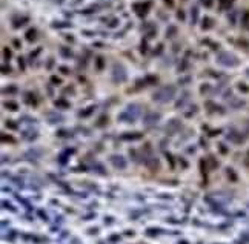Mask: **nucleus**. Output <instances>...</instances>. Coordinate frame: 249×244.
I'll return each instance as SVG.
<instances>
[{
    "instance_id": "nucleus-25",
    "label": "nucleus",
    "mask_w": 249,
    "mask_h": 244,
    "mask_svg": "<svg viewBox=\"0 0 249 244\" xmlns=\"http://www.w3.org/2000/svg\"><path fill=\"white\" fill-rule=\"evenodd\" d=\"M14 91H15V88H8V89H5V92H10V94H14Z\"/></svg>"
},
{
    "instance_id": "nucleus-24",
    "label": "nucleus",
    "mask_w": 249,
    "mask_h": 244,
    "mask_svg": "<svg viewBox=\"0 0 249 244\" xmlns=\"http://www.w3.org/2000/svg\"><path fill=\"white\" fill-rule=\"evenodd\" d=\"M218 148H220V150L223 152V153H226V152H228V150H226V148H225V144H221V143H220V144H218Z\"/></svg>"
},
{
    "instance_id": "nucleus-19",
    "label": "nucleus",
    "mask_w": 249,
    "mask_h": 244,
    "mask_svg": "<svg viewBox=\"0 0 249 244\" xmlns=\"http://www.w3.org/2000/svg\"><path fill=\"white\" fill-rule=\"evenodd\" d=\"M165 155H166V158H168V160H169V163H171V167H174V158H172V155H171L169 152H166Z\"/></svg>"
},
{
    "instance_id": "nucleus-28",
    "label": "nucleus",
    "mask_w": 249,
    "mask_h": 244,
    "mask_svg": "<svg viewBox=\"0 0 249 244\" xmlns=\"http://www.w3.org/2000/svg\"><path fill=\"white\" fill-rule=\"evenodd\" d=\"M39 213H40V216H42V218H45V220H46V215H45V213H43V212H42V210H40V212H39Z\"/></svg>"
},
{
    "instance_id": "nucleus-23",
    "label": "nucleus",
    "mask_w": 249,
    "mask_h": 244,
    "mask_svg": "<svg viewBox=\"0 0 249 244\" xmlns=\"http://www.w3.org/2000/svg\"><path fill=\"white\" fill-rule=\"evenodd\" d=\"M245 164H246V166H249V150L246 152V157H245Z\"/></svg>"
},
{
    "instance_id": "nucleus-6",
    "label": "nucleus",
    "mask_w": 249,
    "mask_h": 244,
    "mask_svg": "<svg viewBox=\"0 0 249 244\" xmlns=\"http://www.w3.org/2000/svg\"><path fill=\"white\" fill-rule=\"evenodd\" d=\"M228 140L232 141V143H235V144H242V143H243V135L238 134L235 129H232V131L228 134Z\"/></svg>"
},
{
    "instance_id": "nucleus-11",
    "label": "nucleus",
    "mask_w": 249,
    "mask_h": 244,
    "mask_svg": "<svg viewBox=\"0 0 249 244\" xmlns=\"http://www.w3.org/2000/svg\"><path fill=\"white\" fill-rule=\"evenodd\" d=\"M234 0H220V6L221 8H229L231 5H232Z\"/></svg>"
},
{
    "instance_id": "nucleus-8",
    "label": "nucleus",
    "mask_w": 249,
    "mask_h": 244,
    "mask_svg": "<svg viewBox=\"0 0 249 244\" xmlns=\"http://www.w3.org/2000/svg\"><path fill=\"white\" fill-rule=\"evenodd\" d=\"M143 135L140 132H135V134H122L120 135V140H140Z\"/></svg>"
},
{
    "instance_id": "nucleus-26",
    "label": "nucleus",
    "mask_w": 249,
    "mask_h": 244,
    "mask_svg": "<svg viewBox=\"0 0 249 244\" xmlns=\"http://www.w3.org/2000/svg\"><path fill=\"white\" fill-rule=\"evenodd\" d=\"M203 3H206V6L209 8V6L212 5V0H203Z\"/></svg>"
},
{
    "instance_id": "nucleus-27",
    "label": "nucleus",
    "mask_w": 249,
    "mask_h": 244,
    "mask_svg": "<svg viewBox=\"0 0 249 244\" xmlns=\"http://www.w3.org/2000/svg\"><path fill=\"white\" fill-rule=\"evenodd\" d=\"M52 83H60V78H57V77H52Z\"/></svg>"
},
{
    "instance_id": "nucleus-16",
    "label": "nucleus",
    "mask_w": 249,
    "mask_h": 244,
    "mask_svg": "<svg viewBox=\"0 0 249 244\" xmlns=\"http://www.w3.org/2000/svg\"><path fill=\"white\" fill-rule=\"evenodd\" d=\"M211 26H212V20L209 19V17H206L204 22H203V28H211Z\"/></svg>"
},
{
    "instance_id": "nucleus-18",
    "label": "nucleus",
    "mask_w": 249,
    "mask_h": 244,
    "mask_svg": "<svg viewBox=\"0 0 249 244\" xmlns=\"http://www.w3.org/2000/svg\"><path fill=\"white\" fill-rule=\"evenodd\" d=\"M105 123H108V117H106V115H102V118L97 121V126H102V124H105Z\"/></svg>"
},
{
    "instance_id": "nucleus-3",
    "label": "nucleus",
    "mask_w": 249,
    "mask_h": 244,
    "mask_svg": "<svg viewBox=\"0 0 249 244\" xmlns=\"http://www.w3.org/2000/svg\"><path fill=\"white\" fill-rule=\"evenodd\" d=\"M109 160H111L114 167H117V169H124L126 167V160H124L122 155H111Z\"/></svg>"
},
{
    "instance_id": "nucleus-13",
    "label": "nucleus",
    "mask_w": 249,
    "mask_h": 244,
    "mask_svg": "<svg viewBox=\"0 0 249 244\" xmlns=\"http://www.w3.org/2000/svg\"><path fill=\"white\" fill-rule=\"evenodd\" d=\"M26 39H28V40H34L35 39V29H29L28 32H26Z\"/></svg>"
},
{
    "instance_id": "nucleus-22",
    "label": "nucleus",
    "mask_w": 249,
    "mask_h": 244,
    "mask_svg": "<svg viewBox=\"0 0 249 244\" xmlns=\"http://www.w3.org/2000/svg\"><path fill=\"white\" fill-rule=\"evenodd\" d=\"M3 52H5V58H10V57H11L10 49H6V48H5V49H3Z\"/></svg>"
},
{
    "instance_id": "nucleus-2",
    "label": "nucleus",
    "mask_w": 249,
    "mask_h": 244,
    "mask_svg": "<svg viewBox=\"0 0 249 244\" xmlns=\"http://www.w3.org/2000/svg\"><path fill=\"white\" fill-rule=\"evenodd\" d=\"M218 63H221V65H225V66H235L238 60L232 56V54H228V52H221L220 56H218Z\"/></svg>"
},
{
    "instance_id": "nucleus-17",
    "label": "nucleus",
    "mask_w": 249,
    "mask_h": 244,
    "mask_svg": "<svg viewBox=\"0 0 249 244\" xmlns=\"http://www.w3.org/2000/svg\"><path fill=\"white\" fill-rule=\"evenodd\" d=\"M226 172H228V175L231 177V180H232V181H235V180H237V175H235V172H234V170H232V169H228Z\"/></svg>"
},
{
    "instance_id": "nucleus-29",
    "label": "nucleus",
    "mask_w": 249,
    "mask_h": 244,
    "mask_svg": "<svg viewBox=\"0 0 249 244\" xmlns=\"http://www.w3.org/2000/svg\"><path fill=\"white\" fill-rule=\"evenodd\" d=\"M62 72H63V74H68V69L63 66V68H62Z\"/></svg>"
},
{
    "instance_id": "nucleus-21",
    "label": "nucleus",
    "mask_w": 249,
    "mask_h": 244,
    "mask_svg": "<svg viewBox=\"0 0 249 244\" xmlns=\"http://www.w3.org/2000/svg\"><path fill=\"white\" fill-rule=\"evenodd\" d=\"M6 126H10V128H12V129H17V124L14 121H6Z\"/></svg>"
},
{
    "instance_id": "nucleus-12",
    "label": "nucleus",
    "mask_w": 249,
    "mask_h": 244,
    "mask_svg": "<svg viewBox=\"0 0 249 244\" xmlns=\"http://www.w3.org/2000/svg\"><path fill=\"white\" fill-rule=\"evenodd\" d=\"M56 106H57V107H69V103L65 102V100H57V102H56Z\"/></svg>"
},
{
    "instance_id": "nucleus-9",
    "label": "nucleus",
    "mask_w": 249,
    "mask_h": 244,
    "mask_svg": "<svg viewBox=\"0 0 249 244\" xmlns=\"http://www.w3.org/2000/svg\"><path fill=\"white\" fill-rule=\"evenodd\" d=\"M25 102H26V104H29V106H35V104H37V98H35V95L32 92H26L25 94Z\"/></svg>"
},
{
    "instance_id": "nucleus-1",
    "label": "nucleus",
    "mask_w": 249,
    "mask_h": 244,
    "mask_svg": "<svg viewBox=\"0 0 249 244\" xmlns=\"http://www.w3.org/2000/svg\"><path fill=\"white\" fill-rule=\"evenodd\" d=\"M174 95H175V88L174 86H165L154 94V100H157L160 103H166V102H169Z\"/></svg>"
},
{
    "instance_id": "nucleus-4",
    "label": "nucleus",
    "mask_w": 249,
    "mask_h": 244,
    "mask_svg": "<svg viewBox=\"0 0 249 244\" xmlns=\"http://www.w3.org/2000/svg\"><path fill=\"white\" fill-rule=\"evenodd\" d=\"M158 120H160V114H157V112H149V114H146V117L143 118V123H145L146 126H152V124H155Z\"/></svg>"
},
{
    "instance_id": "nucleus-14",
    "label": "nucleus",
    "mask_w": 249,
    "mask_h": 244,
    "mask_svg": "<svg viewBox=\"0 0 249 244\" xmlns=\"http://www.w3.org/2000/svg\"><path fill=\"white\" fill-rule=\"evenodd\" d=\"M2 140H3L5 143H14V138L11 137V135H5V134H2Z\"/></svg>"
},
{
    "instance_id": "nucleus-10",
    "label": "nucleus",
    "mask_w": 249,
    "mask_h": 244,
    "mask_svg": "<svg viewBox=\"0 0 249 244\" xmlns=\"http://www.w3.org/2000/svg\"><path fill=\"white\" fill-rule=\"evenodd\" d=\"M5 107H6V109H10V111H17V109H19L17 103H14V102H6V103H5Z\"/></svg>"
},
{
    "instance_id": "nucleus-20",
    "label": "nucleus",
    "mask_w": 249,
    "mask_h": 244,
    "mask_svg": "<svg viewBox=\"0 0 249 244\" xmlns=\"http://www.w3.org/2000/svg\"><path fill=\"white\" fill-rule=\"evenodd\" d=\"M97 66H99V69H102V68H103V58H102V57L97 58Z\"/></svg>"
},
{
    "instance_id": "nucleus-7",
    "label": "nucleus",
    "mask_w": 249,
    "mask_h": 244,
    "mask_svg": "<svg viewBox=\"0 0 249 244\" xmlns=\"http://www.w3.org/2000/svg\"><path fill=\"white\" fill-rule=\"evenodd\" d=\"M180 126H182V124H180V121L174 118V120H171L169 123L166 124V131H168V134H169V135H171V134H175L177 131L180 129Z\"/></svg>"
},
{
    "instance_id": "nucleus-15",
    "label": "nucleus",
    "mask_w": 249,
    "mask_h": 244,
    "mask_svg": "<svg viewBox=\"0 0 249 244\" xmlns=\"http://www.w3.org/2000/svg\"><path fill=\"white\" fill-rule=\"evenodd\" d=\"M94 111V106H91V107H88V109L86 111H83V112H80V117H88V115H89L91 112Z\"/></svg>"
},
{
    "instance_id": "nucleus-5",
    "label": "nucleus",
    "mask_w": 249,
    "mask_h": 244,
    "mask_svg": "<svg viewBox=\"0 0 249 244\" xmlns=\"http://www.w3.org/2000/svg\"><path fill=\"white\" fill-rule=\"evenodd\" d=\"M126 78V74H124V69L122 65H115L114 66V80L115 81H123Z\"/></svg>"
}]
</instances>
